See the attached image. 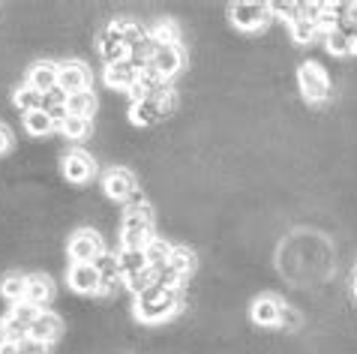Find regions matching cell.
<instances>
[{
	"label": "cell",
	"mask_w": 357,
	"mask_h": 354,
	"mask_svg": "<svg viewBox=\"0 0 357 354\" xmlns=\"http://www.w3.org/2000/svg\"><path fill=\"white\" fill-rule=\"evenodd\" d=\"M168 268H172L177 277L186 282L195 273V268H198V255L190 247H174L172 249V259H168Z\"/></svg>",
	"instance_id": "cell-20"
},
{
	"label": "cell",
	"mask_w": 357,
	"mask_h": 354,
	"mask_svg": "<svg viewBox=\"0 0 357 354\" xmlns=\"http://www.w3.org/2000/svg\"><path fill=\"white\" fill-rule=\"evenodd\" d=\"M57 87L73 96V93H82V91H91V70H87V63L82 61H61V78H57Z\"/></svg>",
	"instance_id": "cell-7"
},
{
	"label": "cell",
	"mask_w": 357,
	"mask_h": 354,
	"mask_svg": "<svg viewBox=\"0 0 357 354\" xmlns=\"http://www.w3.org/2000/svg\"><path fill=\"white\" fill-rule=\"evenodd\" d=\"M351 294H354V300H357V268H354V277H351Z\"/></svg>",
	"instance_id": "cell-33"
},
{
	"label": "cell",
	"mask_w": 357,
	"mask_h": 354,
	"mask_svg": "<svg viewBox=\"0 0 357 354\" xmlns=\"http://www.w3.org/2000/svg\"><path fill=\"white\" fill-rule=\"evenodd\" d=\"M306 324V316H303V309H297L291 307V303H282V316H280V328L285 333H297Z\"/></svg>",
	"instance_id": "cell-28"
},
{
	"label": "cell",
	"mask_w": 357,
	"mask_h": 354,
	"mask_svg": "<svg viewBox=\"0 0 357 354\" xmlns=\"http://www.w3.org/2000/svg\"><path fill=\"white\" fill-rule=\"evenodd\" d=\"M228 22L241 33H264L273 24L271 3H231L228 6Z\"/></svg>",
	"instance_id": "cell-2"
},
{
	"label": "cell",
	"mask_w": 357,
	"mask_h": 354,
	"mask_svg": "<svg viewBox=\"0 0 357 354\" xmlns=\"http://www.w3.org/2000/svg\"><path fill=\"white\" fill-rule=\"evenodd\" d=\"M105 252V243H102V231L99 229H75L66 240V259L73 264H93L99 255Z\"/></svg>",
	"instance_id": "cell-3"
},
{
	"label": "cell",
	"mask_w": 357,
	"mask_h": 354,
	"mask_svg": "<svg viewBox=\"0 0 357 354\" xmlns=\"http://www.w3.org/2000/svg\"><path fill=\"white\" fill-rule=\"evenodd\" d=\"M321 43H324V52L333 57V61H345V57H351L354 54V43H351V36L342 31V27H333V31H327L321 36Z\"/></svg>",
	"instance_id": "cell-17"
},
{
	"label": "cell",
	"mask_w": 357,
	"mask_h": 354,
	"mask_svg": "<svg viewBox=\"0 0 357 354\" xmlns=\"http://www.w3.org/2000/svg\"><path fill=\"white\" fill-rule=\"evenodd\" d=\"M24 300L33 303V307H39V309H48V303L54 300V282H52V277H45V273H33V277H27Z\"/></svg>",
	"instance_id": "cell-14"
},
{
	"label": "cell",
	"mask_w": 357,
	"mask_h": 354,
	"mask_svg": "<svg viewBox=\"0 0 357 354\" xmlns=\"http://www.w3.org/2000/svg\"><path fill=\"white\" fill-rule=\"evenodd\" d=\"M57 132H61L66 141H84L87 135L93 132V123L87 121V117H73V114H69L66 121H63V126H61Z\"/></svg>",
	"instance_id": "cell-26"
},
{
	"label": "cell",
	"mask_w": 357,
	"mask_h": 354,
	"mask_svg": "<svg viewBox=\"0 0 357 354\" xmlns=\"http://www.w3.org/2000/svg\"><path fill=\"white\" fill-rule=\"evenodd\" d=\"M151 66L162 78H168V82L177 78L183 72V66H186L183 45H160V48H156V54H153V61H151Z\"/></svg>",
	"instance_id": "cell-9"
},
{
	"label": "cell",
	"mask_w": 357,
	"mask_h": 354,
	"mask_svg": "<svg viewBox=\"0 0 357 354\" xmlns=\"http://www.w3.org/2000/svg\"><path fill=\"white\" fill-rule=\"evenodd\" d=\"M117 261H121V277H135L151 268L144 249H117Z\"/></svg>",
	"instance_id": "cell-23"
},
{
	"label": "cell",
	"mask_w": 357,
	"mask_h": 354,
	"mask_svg": "<svg viewBox=\"0 0 357 354\" xmlns=\"http://www.w3.org/2000/svg\"><path fill=\"white\" fill-rule=\"evenodd\" d=\"M99 282L102 279H99V270L93 264H73V268H66V285L75 294H82V298H96Z\"/></svg>",
	"instance_id": "cell-8"
},
{
	"label": "cell",
	"mask_w": 357,
	"mask_h": 354,
	"mask_svg": "<svg viewBox=\"0 0 357 354\" xmlns=\"http://www.w3.org/2000/svg\"><path fill=\"white\" fill-rule=\"evenodd\" d=\"M27 294V277L18 270H9L0 277V300L6 303V307H15V303H22Z\"/></svg>",
	"instance_id": "cell-15"
},
{
	"label": "cell",
	"mask_w": 357,
	"mask_h": 354,
	"mask_svg": "<svg viewBox=\"0 0 357 354\" xmlns=\"http://www.w3.org/2000/svg\"><path fill=\"white\" fill-rule=\"evenodd\" d=\"M61 337H63V318H61V312L43 309L36 316V321L31 324V339H39V342H45V346H54V342H61Z\"/></svg>",
	"instance_id": "cell-10"
},
{
	"label": "cell",
	"mask_w": 357,
	"mask_h": 354,
	"mask_svg": "<svg viewBox=\"0 0 357 354\" xmlns=\"http://www.w3.org/2000/svg\"><path fill=\"white\" fill-rule=\"evenodd\" d=\"M102 192L108 201H117L123 208V204L132 199V192H138V180L126 165L114 162V165H108V171L102 174Z\"/></svg>",
	"instance_id": "cell-5"
},
{
	"label": "cell",
	"mask_w": 357,
	"mask_h": 354,
	"mask_svg": "<svg viewBox=\"0 0 357 354\" xmlns=\"http://www.w3.org/2000/svg\"><path fill=\"white\" fill-rule=\"evenodd\" d=\"M66 111L73 117H87V121H93V114L99 111V96L96 91H82V93H73L66 102Z\"/></svg>",
	"instance_id": "cell-18"
},
{
	"label": "cell",
	"mask_w": 357,
	"mask_h": 354,
	"mask_svg": "<svg viewBox=\"0 0 357 354\" xmlns=\"http://www.w3.org/2000/svg\"><path fill=\"white\" fill-rule=\"evenodd\" d=\"M102 82H105V87H112V91H123L126 93L138 82V70L130 61L108 63V66H102Z\"/></svg>",
	"instance_id": "cell-13"
},
{
	"label": "cell",
	"mask_w": 357,
	"mask_h": 354,
	"mask_svg": "<svg viewBox=\"0 0 357 354\" xmlns=\"http://www.w3.org/2000/svg\"><path fill=\"white\" fill-rule=\"evenodd\" d=\"M24 132L31 135V139H48L52 132H57V126H54L52 117H48L43 108H39V111L24 114Z\"/></svg>",
	"instance_id": "cell-21"
},
{
	"label": "cell",
	"mask_w": 357,
	"mask_h": 354,
	"mask_svg": "<svg viewBox=\"0 0 357 354\" xmlns=\"http://www.w3.org/2000/svg\"><path fill=\"white\" fill-rule=\"evenodd\" d=\"M96 160L87 151H69L61 156V174L66 183H75V186H84L87 180L96 177Z\"/></svg>",
	"instance_id": "cell-6"
},
{
	"label": "cell",
	"mask_w": 357,
	"mask_h": 354,
	"mask_svg": "<svg viewBox=\"0 0 357 354\" xmlns=\"http://www.w3.org/2000/svg\"><path fill=\"white\" fill-rule=\"evenodd\" d=\"M331 91H333L331 72L319 61H306L297 66V93H301L306 105H324Z\"/></svg>",
	"instance_id": "cell-1"
},
{
	"label": "cell",
	"mask_w": 357,
	"mask_h": 354,
	"mask_svg": "<svg viewBox=\"0 0 357 354\" xmlns=\"http://www.w3.org/2000/svg\"><path fill=\"white\" fill-rule=\"evenodd\" d=\"M172 249H174V243H168L165 238H156L151 247L144 249V255H147V264H151V270H160V268H165L168 264V259H172Z\"/></svg>",
	"instance_id": "cell-27"
},
{
	"label": "cell",
	"mask_w": 357,
	"mask_h": 354,
	"mask_svg": "<svg viewBox=\"0 0 357 354\" xmlns=\"http://www.w3.org/2000/svg\"><path fill=\"white\" fill-rule=\"evenodd\" d=\"M18 354H52V346H45V342L27 337V339L18 342Z\"/></svg>",
	"instance_id": "cell-29"
},
{
	"label": "cell",
	"mask_w": 357,
	"mask_h": 354,
	"mask_svg": "<svg viewBox=\"0 0 357 354\" xmlns=\"http://www.w3.org/2000/svg\"><path fill=\"white\" fill-rule=\"evenodd\" d=\"M0 354H18V342H6V346H0Z\"/></svg>",
	"instance_id": "cell-32"
},
{
	"label": "cell",
	"mask_w": 357,
	"mask_h": 354,
	"mask_svg": "<svg viewBox=\"0 0 357 354\" xmlns=\"http://www.w3.org/2000/svg\"><path fill=\"white\" fill-rule=\"evenodd\" d=\"M93 268L99 270V279L102 282H123V277H121V261H117V252H112V249H105L99 259L93 261Z\"/></svg>",
	"instance_id": "cell-24"
},
{
	"label": "cell",
	"mask_w": 357,
	"mask_h": 354,
	"mask_svg": "<svg viewBox=\"0 0 357 354\" xmlns=\"http://www.w3.org/2000/svg\"><path fill=\"white\" fill-rule=\"evenodd\" d=\"M9 147H13V132H9L6 123H0V156H6Z\"/></svg>",
	"instance_id": "cell-30"
},
{
	"label": "cell",
	"mask_w": 357,
	"mask_h": 354,
	"mask_svg": "<svg viewBox=\"0 0 357 354\" xmlns=\"http://www.w3.org/2000/svg\"><path fill=\"white\" fill-rule=\"evenodd\" d=\"M280 316H282V300L271 298V294L255 298L250 307V318H252V324H259V328H280Z\"/></svg>",
	"instance_id": "cell-12"
},
{
	"label": "cell",
	"mask_w": 357,
	"mask_h": 354,
	"mask_svg": "<svg viewBox=\"0 0 357 354\" xmlns=\"http://www.w3.org/2000/svg\"><path fill=\"white\" fill-rule=\"evenodd\" d=\"M289 39H291L297 48H303V45H312L315 39H321V33H319V27H315L312 22H306V18H297L294 24H289Z\"/></svg>",
	"instance_id": "cell-25"
},
{
	"label": "cell",
	"mask_w": 357,
	"mask_h": 354,
	"mask_svg": "<svg viewBox=\"0 0 357 354\" xmlns=\"http://www.w3.org/2000/svg\"><path fill=\"white\" fill-rule=\"evenodd\" d=\"M13 105L18 108L22 114H31V111H39L43 108V93L39 91H33L31 84H18L15 91H13Z\"/></svg>",
	"instance_id": "cell-22"
},
{
	"label": "cell",
	"mask_w": 357,
	"mask_h": 354,
	"mask_svg": "<svg viewBox=\"0 0 357 354\" xmlns=\"http://www.w3.org/2000/svg\"><path fill=\"white\" fill-rule=\"evenodd\" d=\"M57 78H61V63H54V61H36L31 70H27V84L43 96L54 91Z\"/></svg>",
	"instance_id": "cell-11"
},
{
	"label": "cell",
	"mask_w": 357,
	"mask_h": 354,
	"mask_svg": "<svg viewBox=\"0 0 357 354\" xmlns=\"http://www.w3.org/2000/svg\"><path fill=\"white\" fill-rule=\"evenodd\" d=\"M126 117H130L132 126H142V130H147V126H156V123L162 121V114H160V108H156L153 100H142V102L130 105Z\"/></svg>",
	"instance_id": "cell-19"
},
{
	"label": "cell",
	"mask_w": 357,
	"mask_h": 354,
	"mask_svg": "<svg viewBox=\"0 0 357 354\" xmlns=\"http://www.w3.org/2000/svg\"><path fill=\"white\" fill-rule=\"evenodd\" d=\"M6 342H13V337H9V328H6V318H0V346H6Z\"/></svg>",
	"instance_id": "cell-31"
},
{
	"label": "cell",
	"mask_w": 357,
	"mask_h": 354,
	"mask_svg": "<svg viewBox=\"0 0 357 354\" xmlns=\"http://www.w3.org/2000/svg\"><path fill=\"white\" fill-rule=\"evenodd\" d=\"M96 54H99V61H102V66L117 63V61H130V45H126L123 27L117 18L105 22V27L96 31Z\"/></svg>",
	"instance_id": "cell-4"
},
{
	"label": "cell",
	"mask_w": 357,
	"mask_h": 354,
	"mask_svg": "<svg viewBox=\"0 0 357 354\" xmlns=\"http://www.w3.org/2000/svg\"><path fill=\"white\" fill-rule=\"evenodd\" d=\"M151 36L156 39V45H183V27L174 18H165V15L153 18Z\"/></svg>",
	"instance_id": "cell-16"
}]
</instances>
